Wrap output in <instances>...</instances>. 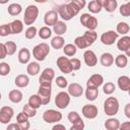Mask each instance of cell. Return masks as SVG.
I'll return each instance as SVG.
<instances>
[{
  "mask_svg": "<svg viewBox=\"0 0 130 130\" xmlns=\"http://www.w3.org/2000/svg\"><path fill=\"white\" fill-rule=\"evenodd\" d=\"M24 121H28V117L23 113V112H20L17 114L16 116V122L17 123H22Z\"/></svg>",
  "mask_w": 130,
  "mask_h": 130,
  "instance_id": "f5cc1de1",
  "label": "cell"
},
{
  "mask_svg": "<svg viewBox=\"0 0 130 130\" xmlns=\"http://www.w3.org/2000/svg\"><path fill=\"white\" fill-rule=\"evenodd\" d=\"M58 16H59V14L55 10H50V11L46 12V14L44 16L45 24L47 26H53L55 24V22L58 20Z\"/></svg>",
  "mask_w": 130,
  "mask_h": 130,
  "instance_id": "9a60e30c",
  "label": "cell"
},
{
  "mask_svg": "<svg viewBox=\"0 0 130 130\" xmlns=\"http://www.w3.org/2000/svg\"><path fill=\"white\" fill-rule=\"evenodd\" d=\"M52 83H40V87L38 90V94L41 98L42 105H48L51 101L52 93Z\"/></svg>",
  "mask_w": 130,
  "mask_h": 130,
  "instance_id": "5b68a950",
  "label": "cell"
},
{
  "mask_svg": "<svg viewBox=\"0 0 130 130\" xmlns=\"http://www.w3.org/2000/svg\"><path fill=\"white\" fill-rule=\"evenodd\" d=\"M79 11H80V10H79L77 7H75L73 3L69 2V3L63 4V5H61V6L59 7V9H58V14H59V16L62 17L63 20L67 21V20L72 19L74 16H76V15L79 13Z\"/></svg>",
  "mask_w": 130,
  "mask_h": 130,
  "instance_id": "6da1fadb",
  "label": "cell"
},
{
  "mask_svg": "<svg viewBox=\"0 0 130 130\" xmlns=\"http://www.w3.org/2000/svg\"><path fill=\"white\" fill-rule=\"evenodd\" d=\"M55 81H56L57 86H59L60 88H65L68 86V81L64 76H58Z\"/></svg>",
  "mask_w": 130,
  "mask_h": 130,
  "instance_id": "7dc6e473",
  "label": "cell"
},
{
  "mask_svg": "<svg viewBox=\"0 0 130 130\" xmlns=\"http://www.w3.org/2000/svg\"><path fill=\"white\" fill-rule=\"evenodd\" d=\"M100 62L103 66L105 67H110L111 65H113L114 63V57L111 53L109 52H106V53H103L101 55V58H100Z\"/></svg>",
  "mask_w": 130,
  "mask_h": 130,
  "instance_id": "44dd1931",
  "label": "cell"
},
{
  "mask_svg": "<svg viewBox=\"0 0 130 130\" xmlns=\"http://www.w3.org/2000/svg\"><path fill=\"white\" fill-rule=\"evenodd\" d=\"M57 66L60 69V71L62 73H65V74L71 73L73 71L72 67H71V64H70L69 58L65 57V56H61V57H59L57 59Z\"/></svg>",
  "mask_w": 130,
  "mask_h": 130,
  "instance_id": "ba28073f",
  "label": "cell"
},
{
  "mask_svg": "<svg viewBox=\"0 0 130 130\" xmlns=\"http://www.w3.org/2000/svg\"><path fill=\"white\" fill-rule=\"evenodd\" d=\"M8 99L13 104H18L22 101V92L18 89H12L9 91Z\"/></svg>",
  "mask_w": 130,
  "mask_h": 130,
  "instance_id": "603a6c76",
  "label": "cell"
},
{
  "mask_svg": "<svg viewBox=\"0 0 130 130\" xmlns=\"http://www.w3.org/2000/svg\"><path fill=\"white\" fill-rule=\"evenodd\" d=\"M87 9H88L89 12H91V13H99V12H101V10L103 9V7H102L95 0H92V1H90V2L87 4Z\"/></svg>",
  "mask_w": 130,
  "mask_h": 130,
  "instance_id": "8d00e7d4",
  "label": "cell"
},
{
  "mask_svg": "<svg viewBox=\"0 0 130 130\" xmlns=\"http://www.w3.org/2000/svg\"><path fill=\"white\" fill-rule=\"evenodd\" d=\"M124 1H129V0H124Z\"/></svg>",
  "mask_w": 130,
  "mask_h": 130,
  "instance_id": "003e7915",
  "label": "cell"
},
{
  "mask_svg": "<svg viewBox=\"0 0 130 130\" xmlns=\"http://www.w3.org/2000/svg\"><path fill=\"white\" fill-rule=\"evenodd\" d=\"M70 104V95L68 92L60 91L55 96V105L59 109H66Z\"/></svg>",
  "mask_w": 130,
  "mask_h": 130,
  "instance_id": "52a82bcc",
  "label": "cell"
},
{
  "mask_svg": "<svg viewBox=\"0 0 130 130\" xmlns=\"http://www.w3.org/2000/svg\"><path fill=\"white\" fill-rule=\"evenodd\" d=\"M99 95V89L98 87L93 86H86L85 89V98L88 101H94Z\"/></svg>",
  "mask_w": 130,
  "mask_h": 130,
  "instance_id": "484cf974",
  "label": "cell"
},
{
  "mask_svg": "<svg viewBox=\"0 0 130 130\" xmlns=\"http://www.w3.org/2000/svg\"><path fill=\"white\" fill-rule=\"evenodd\" d=\"M76 51H77V48L73 44H67V45L63 46V52H64L65 56H67V57L74 56L76 54Z\"/></svg>",
  "mask_w": 130,
  "mask_h": 130,
  "instance_id": "1f68e13d",
  "label": "cell"
},
{
  "mask_svg": "<svg viewBox=\"0 0 130 130\" xmlns=\"http://www.w3.org/2000/svg\"><path fill=\"white\" fill-rule=\"evenodd\" d=\"M10 72V66L8 63L6 62H2L0 63V75L1 76H6L8 75Z\"/></svg>",
  "mask_w": 130,
  "mask_h": 130,
  "instance_id": "f6af8a7d",
  "label": "cell"
},
{
  "mask_svg": "<svg viewBox=\"0 0 130 130\" xmlns=\"http://www.w3.org/2000/svg\"><path fill=\"white\" fill-rule=\"evenodd\" d=\"M118 40V34L114 30H108L101 36V42L106 46L113 45Z\"/></svg>",
  "mask_w": 130,
  "mask_h": 130,
  "instance_id": "30bf717a",
  "label": "cell"
},
{
  "mask_svg": "<svg viewBox=\"0 0 130 130\" xmlns=\"http://www.w3.org/2000/svg\"><path fill=\"white\" fill-rule=\"evenodd\" d=\"M103 90L106 94H112L116 90V85L113 82H106V84L103 86Z\"/></svg>",
  "mask_w": 130,
  "mask_h": 130,
  "instance_id": "ee69618b",
  "label": "cell"
},
{
  "mask_svg": "<svg viewBox=\"0 0 130 130\" xmlns=\"http://www.w3.org/2000/svg\"><path fill=\"white\" fill-rule=\"evenodd\" d=\"M119 128H120V129H126V130H129V129H130V122H125V123H123L122 125L120 124Z\"/></svg>",
  "mask_w": 130,
  "mask_h": 130,
  "instance_id": "91938a15",
  "label": "cell"
},
{
  "mask_svg": "<svg viewBox=\"0 0 130 130\" xmlns=\"http://www.w3.org/2000/svg\"><path fill=\"white\" fill-rule=\"evenodd\" d=\"M118 86L123 91H128L130 89V78L127 75H122L117 80Z\"/></svg>",
  "mask_w": 130,
  "mask_h": 130,
  "instance_id": "ac0fdd59",
  "label": "cell"
},
{
  "mask_svg": "<svg viewBox=\"0 0 130 130\" xmlns=\"http://www.w3.org/2000/svg\"><path fill=\"white\" fill-rule=\"evenodd\" d=\"M7 130H20L19 128V125L18 123H11V124H8L7 125Z\"/></svg>",
  "mask_w": 130,
  "mask_h": 130,
  "instance_id": "6f0895ef",
  "label": "cell"
},
{
  "mask_svg": "<svg viewBox=\"0 0 130 130\" xmlns=\"http://www.w3.org/2000/svg\"><path fill=\"white\" fill-rule=\"evenodd\" d=\"M34 1H36L37 3H46L48 0H34Z\"/></svg>",
  "mask_w": 130,
  "mask_h": 130,
  "instance_id": "be15d7a7",
  "label": "cell"
},
{
  "mask_svg": "<svg viewBox=\"0 0 130 130\" xmlns=\"http://www.w3.org/2000/svg\"><path fill=\"white\" fill-rule=\"evenodd\" d=\"M69 60H70V64H71V67H72V70L73 71H76V70H79L80 69L81 62H80L79 59H77V58H71Z\"/></svg>",
  "mask_w": 130,
  "mask_h": 130,
  "instance_id": "681fc988",
  "label": "cell"
},
{
  "mask_svg": "<svg viewBox=\"0 0 130 130\" xmlns=\"http://www.w3.org/2000/svg\"><path fill=\"white\" fill-rule=\"evenodd\" d=\"M116 29H117V31H116L117 34H120V35L125 36V35H127V34L129 32L130 26H129V24H128L127 22H125V21H120V22L117 24Z\"/></svg>",
  "mask_w": 130,
  "mask_h": 130,
  "instance_id": "d6a6232c",
  "label": "cell"
},
{
  "mask_svg": "<svg viewBox=\"0 0 130 130\" xmlns=\"http://www.w3.org/2000/svg\"><path fill=\"white\" fill-rule=\"evenodd\" d=\"M103 83H104V77L101 74H93L86 81V86H93L99 88Z\"/></svg>",
  "mask_w": 130,
  "mask_h": 130,
  "instance_id": "e0dca14e",
  "label": "cell"
},
{
  "mask_svg": "<svg viewBox=\"0 0 130 130\" xmlns=\"http://www.w3.org/2000/svg\"><path fill=\"white\" fill-rule=\"evenodd\" d=\"M5 48H6V52H7V55H13L15 52H16V44L12 41H8L6 42L5 44Z\"/></svg>",
  "mask_w": 130,
  "mask_h": 130,
  "instance_id": "b9f144b4",
  "label": "cell"
},
{
  "mask_svg": "<svg viewBox=\"0 0 130 130\" xmlns=\"http://www.w3.org/2000/svg\"><path fill=\"white\" fill-rule=\"evenodd\" d=\"M95 1H96V2L102 6V7H104V5H105V3H106V1H107V0H95Z\"/></svg>",
  "mask_w": 130,
  "mask_h": 130,
  "instance_id": "6125c7cd",
  "label": "cell"
},
{
  "mask_svg": "<svg viewBox=\"0 0 130 130\" xmlns=\"http://www.w3.org/2000/svg\"><path fill=\"white\" fill-rule=\"evenodd\" d=\"M39 15V8L36 5H28L24 10L23 21L26 25H31L38 18Z\"/></svg>",
  "mask_w": 130,
  "mask_h": 130,
  "instance_id": "3957f363",
  "label": "cell"
},
{
  "mask_svg": "<svg viewBox=\"0 0 130 130\" xmlns=\"http://www.w3.org/2000/svg\"><path fill=\"white\" fill-rule=\"evenodd\" d=\"M117 7H118L117 0H107L103 8H105L106 11H108V12H114L117 9Z\"/></svg>",
  "mask_w": 130,
  "mask_h": 130,
  "instance_id": "74e56055",
  "label": "cell"
},
{
  "mask_svg": "<svg viewBox=\"0 0 130 130\" xmlns=\"http://www.w3.org/2000/svg\"><path fill=\"white\" fill-rule=\"evenodd\" d=\"M18 125H19L20 130H28L29 127H30V124H29L28 121H24L22 123H18Z\"/></svg>",
  "mask_w": 130,
  "mask_h": 130,
  "instance_id": "11a10c76",
  "label": "cell"
},
{
  "mask_svg": "<svg viewBox=\"0 0 130 130\" xmlns=\"http://www.w3.org/2000/svg\"><path fill=\"white\" fill-rule=\"evenodd\" d=\"M83 59L88 67H93L98 63V57L92 50H86L83 53Z\"/></svg>",
  "mask_w": 130,
  "mask_h": 130,
  "instance_id": "5bb4252c",
  "label": "cell"
},
{
  "mask_svg": "<svg viewBox=\"0 0 130 130\" xmlns=\"http://www.w3.org/2000/svg\"><path fill=\"white\" fill-rule=\"evenodd\" d=\"M43 120L46 123H48V124L57 123V122H60L62 120V114L59 111L50 109V110H47V111L44 112V114H43Z\"/></svg>",
  "mask_w": 130,
  "mask_h": 130,
  "instance_id": "8992f818",
  "label": "cell"
},
{
  "mask_svg": "<svg viewBox=\"0 0 130 130\" xmlns=\"http://www.w3.org/2000/svg\"><path fill=\"white\" fill-rule=\"evenodd\" d=\"M38 35H39V37H40L41 39L47 40V39H49V38L52 36V30H51V28H50L49 26L46 25V26H43V27H41V28L39 29Z\"/></svg>",
  "mask_w": 130,
  "mask_h": 130,
  "instance_id": "e575fe53",
  "label": "cell"
},
{
  "mask_svg": "<svg viewBox=\"0 0 130 130\" xmlns=\"http://www.w3.org/2000/svg\"><path fill=\"white\" fill-rule=\"evenodd\" d=\"M0 100H1V93H0Z\"/></svg>",
  "mask_w": 130,
  "mask_h": 130,
  "instance_id": "03108f58",
  "label": "cell"
},
{
  "mask_svg": "<svg viewBox=\"0 0 130 130\" xmlns=\"http://www.w3.org/2000/svg\"><path fill=\"white\" fill-rule=\"evenodd\" d=\"M127 57L128 56H126L125 54H119L114 59L116 66L119 67V68H125L127 66V64H128V58Z\"/></svg>",
  "mask_w": 130,
  "mask_h": 130,
  "instance_id": "83f0119b",
  "label": "cell"
},
{
  "mask_svg": "<svg viewBox=\"0 0 130 130\" xmlns=\"http://www.w3.org/2000/svg\"><path fill=\"white\" fill-rule=\"evenodd\" d=\"M7 10H8V13H9L10 15L16 16V15H18V14L21 13L22 7H21V5L18 4V3H11V4L8 6Z\"/></svg>",
  "mask_w": 130,
  "mask_h": 130,
  "instance_id": "f546056e",
  "label": "cell"
},
{
  "mask_svg": "<svg viewBox=\"0 0 130 130\" xmlns=\"http://www.w3.org/2000/svg\"><path fill=\"white\" fill-rule=\"evenodd\" d=\"M84 26L87 27L89 30H94V29L98 27V19H96L94 16L90 15L89 18L87 19V21L85 22Z\"/></svg>",
  "mask_w": 130,
  "mask_h": 130,
  "instance_id": "f35d334b",
  "label": "cell"
},
{
  "mask_svg": "<svg viewBox=\"0 0 130 130\" xmlns=\"http://www.w3.org/2000/svg\"><path fill=\"white\" fill-rule=\"evenodd\" d=\"M120 126V121L116 118H109L105 122V127L108 130H118Z\"/></svg>",
  "mask_w": 130,
  "mask_h": 130,
  "instance_id": "4316f807",
  "label": "cell"
},
{
  "mask_svg": "<svg viewBox=\"0 0 130 130\" xmlns=\"http://www.w3.org/2000/svg\"><path fill=\"white\" fill-rule=\"evenodd\" d=\"M10 34H11V29H10V24L9 23L0 25V36L1 37H6Z\"/></svg>",
  "mask_w": 130,
  "mask_h": 130,
  "instance_id": "bcb514c9",
  "label": "cell"
},
{
  "mask_svg": "<svg viewBox=\"0 0 130 130\" xmlns=\"http://www.w3.org/2000/svg\"><path fill=\"white\" fill-rule=\"evenodd\" d=\"M68 93H69V95H71L73 98H78V96L82 95L83 88L79 83L73 82V83H70L68 85Z\"/></svg>",
  "mask_w": 130,
  "mask_h": 130,
  "instance_id": "2e32d148",
  "label": "cell"
},
{
  "mask_svg": "<svg viewBox=\"0 0 130 130\" xmlns=\"http://www.w3.org/2000/svg\"><path fill=\"white\" fill-rule=\"evenodd\" d=\"M27 104H28L31 108L38 110V109L41 108V106H42V101H41V98L39 96V94L37 93V94H32V95L29 96Z\"/></svg>",
  "mask_w": 130,
  "mask_h": 130,
  "instance_id": "f1b7e54d",
  "label": "cell"
},
{
  "mask_svg": "<svg viewBox=\"0 0 130 130\" xmlns=\"http://www.w3.org/2000/svg\"><path fill=\"white\" fill-rule=\"evenodd\" d=\"M67 30V25L64 21L61 20H57L55 22V24L53 25V31L57 35V36H63Z\"/></svg>",
  "mask_w": 130,
  "mask_h": 130,
  "instance_id": "d6986e66",
  "label": "cell"
},
{
  "mask_svg": "<svg viewBox=\"0 0 130 130\" xmlns=\"http://www.w3.org/2000/svg\"><path fill=\"white\" fill-rule=\"evenodd\" d=\"M18 61L19 63L21 64H26L29 62V59H30V52L27 48H22L19 50L18 52Z\"/></svg>",
  "mask_w": 130,
  "mask_h": 130,
  "instance_id": "ffe728a7",
  "label": "cell"
},
{
  "mask_svg": "<svg viewBox=\"0 0 130 130\" xmlns=\"http://www.w3.org/2000/svg\"><path fill=\"white\" fill-rule=\"evenodd\" d=\"M37 34H38V29H37V27H36V26H32V25H29V26L27 27V29L25 30L24 36H25L26 39L31 40V39H34V38L37 36Z\"/></svg>",
  "mask_w": 130,
  "mask_h": 130,
  "instance_id": "60d3db41",
  "label": "cell"
},
{
  "mask_svg": "<svg viewBox=\"0 0 130 130\" xmlns=\"http://www.w3.org/2000/svg\"><path fill=\"white\" fill-rule=\"evenodd\" d=\"M81 112H82V115L86 119H94L99 114L98 107L94 106V105H85V106H83Z\"/></svg>",
  "mask_w": 130,
  "mask_h": 130,
  "instance_id": "7c38bea8",
  "label": "cell"
},
{
  "mask_svg": "<svg viewBox=\"0 0 130 130\" xmlns=\"http://www.w3.org/2000/svg\"><path fill=\"white\" fill-rule=\"evenodd\" d=\"M104 111L107 116H115L119 111V101L114 96H109L104 103Z\"/></svg>",
  "mask_w": 130,
  "mask_h": 130,
  "instance_id": "7a4b0ae2",
  "label": "cell"
},
{
  "mask_svg": "<svg viewBox=\"0 0 130 130\" xmlns=\"http://www.w3.org/2000/svg\"><path fill=\"white\" fill-rule=\"evenodd\" d=\"M9 0H0V4H6Z\"/></svg>",
  "mask_w": 130,
  "mask_h": 130,
  "instance_id": "e7e4bbea",
  "label": "cell"
},
{
  "mask_svg": "<svg viewBox=\"0 0 130 130\" xmlns=\"http://www.w3.org/2000/svg\"><path fill=\"white\" fill-rule=\"evenodd\" d=\"M53 129L56 130V129H62V130H65V126L62 125V124H57V125H54L53 126Z\"/></svg>",
  "mask_w": 130,
  "mask_h": 130,
  "instance_id": "94428289",
  "label": "cell"
},
{
  "mask_svg": "<svg viewBox=\"0 0 130 130\" xmlns=\"http://www.w3.org/2000/svg\"><path fill=\"white\" fill-rule=\"evenodd\" d=\"M89 16H90L89 13H83V14H81V16H80V23H81L83 26H84L85 22L87 21V19L89 18Z\"/></svg>",
  "mask_w": 130,
  "mask_h": 130,
  "instance_id": "9f6ffc18",
  "label": "cell"
},
{
  "mask_svg": "<svg viewBox=\"0 0 130 130\" xmlns=\"http://www.w3.org/2000/svg\"><path fill=\"white\" fill-rule=\"evenodd\" d=\"M22 112H23L28 118H32V117H35V116L37 115V110L34 109V108H31L28 104H26V105L23 106V108H22Z\"/></svg>",
  "mask_w": 130,
  "mask_h": 130,
  "instance_id": "ab89813d",
  "label": "cell"
},
{
  "mask_svg": "<svg viewBox=\"0 0 130 130\" xmlns=\"http://www.w3.org/2000/svg\"><path fill=\"white\" fill-rule=\"evenodd\" d=\"M55 77V71L53 68H46L43 70L39 81L40 83H52V80Z\"/></svg>",
  "mask_w": 130,
  "mask_h": 130,
  "instance_id": "4fadbf2b",
  "label": "cell"
},
{
  "mask_svg": "<svg viewBox=\"0 0 130 130\" xmlns=\"http://www.w3.org/2000/svg\"><path fill=\"white\" fill-rule=\"evenodd\" d=\"M117 48H118V50L125 52L126 56H129V54H130V37L124 36V37L120 38L117 41Z\"/></svg>",
  "mask_w": 130,
  "mask_h": 130,
  "instance_id": "8fae6325",
  "label": "cell"
},
{
  "mask_svg": "<svg viewBox=\"0 0 130 130\" xmlns=\"http://www.w3.org/2000/svg\"><path fill=\"white\" fill-rule=\"evenodd\" d=\"M70 2L73 3L74 6L77 7L79 10L83 9V8L85 7V4H86V1H85V0H71Z\"/></svg>",
  "mask_w": 130,
  "mask_h": 130,
  "instance_id": "816d5d0a",
  "label": "cell"
},
{
  "mask_svg": "<svg viewBox=\"0 0 130 130\" xmlns=\"http://www.w3.org/2000/svg\"><path fill=\"white\" fill-rule=\"evenodd\" d=\"M14 83H15V85L17 87H20V88L26 87L28 85V83H29V78L25 74H19V75H17L15 77Z\"/></svg>",
  "mask_w": 130,
  "mask_h": 130,
  "instance_id": "7402d4cb",
  "label": "cell"
},
{
  "mask_svg": "<svg viewBox=\"0 0 130 130\" xmlns=\"http://www.w3.org/2000/svg\"><path fill=\"white\" fill-rule=\"evenodd\" d=\"M64 45H65V40H64V38L62 36H57L56 35V37H54L51 40V46L55 50L62 49Z\"/></svg>",
  "mask_w": 130,
  "mask_h": 130,
  "instance_id": "d4e9b609",
  "label": "cell"
},
{
  "mask_svg": "<svg viewBox=\"0 0 130 130\" xmlns=\"http://www.w3.org/2000/svg\"><path fill=\"white\" fill-rule=\"evenodd\" d=\"M119 11H120V14L122 16L128 17L130 15V3H129V1H127V3H125V4H122L119 8Z\"/></svg>",
  "mask_w": 130,
  "mask_h": 130,
  "instance_id": "7bdbcfd3",
  "label": "cell"
},
{
  "mask_svg": "<svg viewBox=\"0 0 130 130\" xmlns=\"http://www.w3.org/2000/svg\"><path fill=\"white\" fill-rule=\"evenodd\" d=\"M6 56H7V52H6L5 45L2 44V43H0V60L1 59H4Z\"/></svg>",
  "mask_w": 130,
  "mask_h": 130,
  "instance_id": "db71d44e",
  "label": "cell"
},
{
  "mask_svg": "<svg viewBox=\"0 0 130 130\" xmlns=\"http://www.w3.org/2000/svg\"><path fill=\"white\" fill-rule=\"evenodd\" d=\"M13 114H14V111L11 107L9 106H4L1 108L0 110V123L2 124H8L12 117H13Z\"/></svg>",
  "mask_w": 130,
  "mask_h": 130,
  "instance_id": "9c48e42d",
  "label": "cell"
},
{
  "mask_svg": "<svg viewBox=\"0 0 130 130\" xmlns=\"http://www.w3.org/2000/svg\"><path fill=\"white\" fill-rule=\"evenodd\" d=\"M26 72L31 76L37 75L40 72V64L38 62H29L26 67Z\"/></svg>",
  "mask_w": 130,
  "mask_h": 130,
  "instance_id": "4dcf8cb0",
  "label": "cell"
},
{
  "mask_svg": "<svg viewBox=\"0 0 130 130\" xmlns=\"http://www.w3.org/2000/svg\"><path fill=\"white\" fill-rule=\"evenodd\" d=\"M10 24V29H11V34H20L23 30V22L19 19H15L12 22L9 23Z\"/></svg>",
  "mask_w": 130,
  "mask_h": 130,
  "instance_id": "cb8c5ba5",
  "label": "cell"
},
{
  "mask_svg": "<svg viewBox=\"0 0 130 130\" xmlns=\"http://www.w3.org/2000/svg\"><path fill=\"white\" fill-rule=\"evenodd\" d=\"M68 121L72 124V123H74V122H76V121H78L79 119H81V117L79 116V114L77 113V112H75V111H71V112H69V114H68Z\"/></svg>",
  "mask_w": 130,
  "mask_h": 130,
  "instance_id": "c3c4849f",
  "label": "cell"
},
{
  "mask_svg": "<svg viewBox=\"0 0 130 130\" xmlns=\"http://www.w3.org/2000/svg\"><path fill=\"white\" fill-rule=\"evenodd\" d=\"M74 45L76 46V48L78 49H85L87 47H89L88 43L86 42V40L84 39L83 36H79V37H76L75 40H74Z\"/></svg>",
  "mask_w": 130,
  "mask_h": 130,
  "instance_id": "d590c367",
  "label": "cell"
},
{
  "mask_svg": "<svg viewBox=\"0 0 130 130\" xmlns=\"http://www.w3.org/2000/svg\"><path fill=\"white\" fill-rule=\"evenodd\" d=\"M50 53V47L46 43H41L32 49V56L38 61H44Z\"/></svg>",
  "mask_w": 130,
  "mask_h": 130,
  "instance_id": "277c9868",
  "label": "cell"
},
{
  "mask_svg": "<svg viewBox=\"0 0 130 130\" xmlns=\"http://www.w3.org/2000/svg\"><path fill=\"white\" fill-rule=\"evenodd\" d=\"M84 129V122L82 119H79L78 121L72 123V126L70 127V130H82Z\"/></svg>",
  "mask_w": 130,
  "mask_h": 130,
  "instance_id": "f907efd6",
  "label": "cell"
},
{
  "mask_svg": "<svg viewBox=\"0 0 130 130\" xmlns=\"http://www.w3.org/2000/svg\"><path fill=\"white\" fill-rule=\"evenodd\" d=\"M124 113H125V116H126L128 119H130V104H129V103L126 104L125 109H124Z\"/></svg>",
  "mask_w": 130,
  "mask_h": 130,
  "instance_id": "680465c9",
  "label": "cell"
},
{
  "mask_svg": "<svg viewBox=\"0 0 130 130\" xmlns=\"http://www.w3.org/2000/svg\"><path fill=\"white\" fill-rule=\"evenodd\" d=\"M82 36L85 38V40L87 41V43H88L89 46H91V45L95 42V40H96V38H98L96 32H95L94 30H89V29H88L87 31H85Z\"/></svg>",
  "mask_w": 130,
  "mask_h": 130,
  "instance_id": "836d02e7",
  "label": "cell"
}]
</instances>
